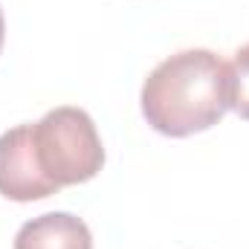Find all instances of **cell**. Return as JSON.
I'll list each match as a JSON object with an SVG mask.
<instances>
[{
    "instance_id": "6da1fadb",
    "label": "cell",
    "mask_w": 249,
    "mask_h": 249,
    "mask_svg": "<svg viewBox=\"0 0 249 249\" xmlns=\"http://www.w3.org/2000/svg\"><path fill=\"white\" fill-rule=\"evenodd\" d=\"M139 102L145 122L162 136L209 130L229 110V64L212 50H183L151 70Z\"/></svg>"
},
{
    "instance_id": "7a4b0ae2",
    "label": "cell",
    "mask_w": 249,
    "mask_h": 249,
    "mask_svg": "<svg viewBox=\"0 0 249 249\" xmlns=\"http://www.w3.org/2000/svg\"><path fill=\"white\" fill-rule=\"evenodd\" d=\"M32 145L44 174L58 188L93 180L105 165V145L96 122L81 107H55L32 124Z\"/></svg>"
},
{
    "instance_id": "3957f363",
    "label": "cell",
    "mask_w": 249,
    "mask_h": 249,
    "mask_svg": "<svg viewBox=\"0 0 249 249\" xmlns=\"http://www.w3.org/2000/svg\"><path fill=\"white\" fill-rule=\"evenodd\" d=\"M55 191L58 186L44 174L35 157L32 124H18L0 133V194L15 203H32Z\"/></svg>"
},
{
    "instance_id": "277c9868",
    "label": "cell",
    "mask_w": 249,
    "mask_h": 249,
    "mask_svg": "<svg viewBox=\"0 0 249 249\" xmlns=\"http://www.w3.org/2000/svg\"><path fill=\"white\" fill-rule=\"evenodd\" d=\"M15 249H93V235L81 217L70 212H50L18 229Z\"/></svg>"
},
{
    "instance_id": "5b68a950",
    "label": "cell",
    "mask_w": 249,
    "mask_h": 249,
    "mask_svg": "<svg viewBox=\"0 0 249 249\" xmlns=\"http://www.w3.org/2000/svg\"><path fill=\"white\" fill-rule=\"evenodd\" d=\"M229 107L249 122V44L229 61Z\"/></svg>"
},
{
    "instance_id": "8992f818",
    "label": "cell",
    "mask_w": 249,
    "mask_h": 249,
    "mask_svg": "<svg viewBox=\"0 0 249 249\" xmlns=\"http://www.w3.org/2000/svg\"><path fill=\"white\" fill-rule=\"evenodd\" d=\"M3 38H6V20H3V9H0V50H3Z\"/></svg>"
}]
</instances>
